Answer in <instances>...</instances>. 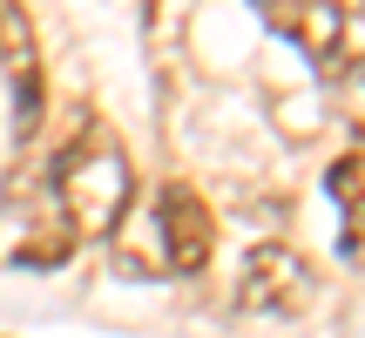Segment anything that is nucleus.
<instances>
[{"label":"nucleus","instance_id":"nucleus-7","mask_svg":"<svg viewBox=\"0 0 365 338\" xmlns=\"http://www.w3.org/2000/svg\"><path fill=\"white\" fill-rule=\"evenodd\" d=\"M331 102H339V122H345V129L365 135V54L339 68V81H331Z\"/></svg>","mask_w":365,"mask_h":338},{"label":"nucleus","instance_id":"nucleus-1","mask_svg":"<svg viewBox=\"0 0 365 338\" xmlns=\"http://www.w3.org/2000/svg\"><path fill=\"white\" fill-rule=\"evenodd\" d=\"M135 196V169L129 149L115 143V129L88 122L54 163V210H61L68 237H115Z\"/></svg>","mask_w":365,"mask_h":338},{"label":"nucleus","instance_id":"nucleus-3","mask_svg":"<svg viewBox=\"0 0 365 338\" xmlns=\"http://www.w3.org/2000/svg\"><path fill=\"white\" fill-rule=\"evenodd\" d=\"M156 237H163V264H170L176 277H196L210 264V250H217V217H210V203L190 190V183H163Z\"/></svg>","mask_w":365,"mask_h":338},{"label":"nucleus","instance_id":"nucleus-5","mask_svg":"<svg viewBox=\"0 0 365 338\" xmlns=\"http://www.w3.org/2000/svg\"><path fill=\"white\" fill-rule=\"evenodd\" d=\"M264 21L318 68H331L345 48V7L339 0H264Z\"/></svg>","mask_w":365,"mask_h":338},{"label":"nucleus","instance_id":"nucleus-4","mask_svg":"<svg viewBox=\"0 0 365 338\" xmlns=\"http://www.w3.org/2000/svg\"><path fill=\"white\" fill-rule=\"evenodd\" d=\"M0 68L14 81V135H34L41 129V108H48V81H41V48H34V27L14 0H0Z\"/></svg>","mask_w":365,"mask_h":338},{"label":"nucleus","instance_id":"nucleus-6","mask_svg":"<svg viewBox=\"0 0 365 338\" xmlns=\"http://www.w3.org/2000/svg\"><path fill=\"white\" fill-rule=\"evenodd\" d=\"M325 190H331V203H339V244H345V257L365 264V149H352V156L331 163Z\"/></svg>","mask_w":365,"mask_h":338},{"label":"nucleus","instance_id":"nucleus-2","mask_svg":"<svg viewBox=\"0 0 365 338\" xmlns=\"http://www.w3.org/2000/svg\"><path fill=\"white\" fill-rule=\"evenodd\" d=\"M304 298H312V264H304L291 244H257V250L244 257V277H237V312L291 318Z\"/></svg>","mask_w":365,"mask_h":338}]
</instances>
